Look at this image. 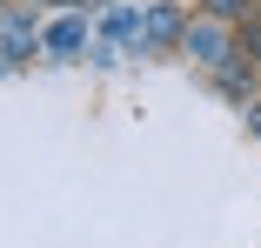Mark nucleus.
<instances>
[{
  "mask_svg": "<svg viewBox=\"0 0 261 248\" xmlns=\"http://www.w3.org/2000/svg\"><path fill=\"white\" fill-rule=\"evenodd\" d=\"M81 47H87V27H81V20H61V27H47V54H54V61H74Z\"/></svg>",
  "mask_w": 261,
  "mask_h": 248,
  "instance_id": "3",
  "label": "nucleus"
},
{
  "mask_svg": "<svg viewBox=\"0 0 261 248\" xmlns=\"http://www.w3.org/2000/svg\"><path fill=\"white\" fill-rule=\"evenodd\" d=\"M27 47H34V14H7V20H0V61L14 67Z\"/></svg>",
  "mask_w": 261,
  "mask_h": 248,
  "instance_id": "2",
  "label": "nucleus"
},
{
  "mask_svg": "<svg viewBox=\"0 0 261 248\" xmlns=\"http://www.w3.org/2000/svg\"><path fill=\"white\" fill-rule=\"evenodd\" d=\"M181 47H188L194 61H207V67H215V61H228V34H221L215 20H194V27H181Z\"/></svg>",
  "mask_w": 261,
  "mask_h": 248,
  "instance_id": "1",
  "label": "nucleus"
},
{
  "mask_svg": "<svg viewBox=\"0 0 261 248\" xmlns=\"http://www.w3.org/2000/svg\"><path fill=\"white\" fill-rule=\"evenodd\" d=\"M254 40H261V34H254Z\"/></svg>",
  "mask_w": 261,
  "mask_h": 248,
  "instance_id": "6",
  "label": "nucleus"
},
{
  "mask_svg": "<svg viewBox=\"0 0 261 248\" xmlns=\"http://www.w3.org/2000/svg\"><path fill=\"white\" fill-rule=\"evenodd\" d=\"M174 34H181V14H174V7H147V14H141V47L174 40Z\"/></svg>",
  "mask_w": 261,
  "mask_h": 248,
  "instance_id": "4",
  "label": "nucleus"
},
{
  "mask_svg": "<svg viewBox=\"0 0 261 248\" xmlns=\"http://www.w3.org/2000/svg\"><path fill=\"white\" fill-rule=\"evenodd\" d=\"M248 121H254V134H261V108H248Z\"/></svg>",
  "mask_w": 261,
  "mask_h": 248,
  "instance_id": "5",
  "label": "nucleus"
}]
</instances>
